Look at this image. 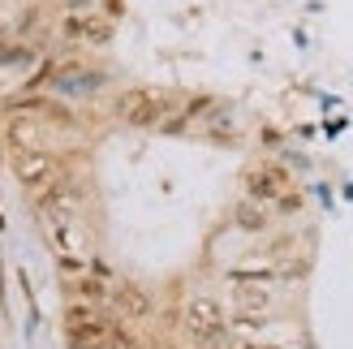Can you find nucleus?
<instances>
[{
    "label": "nucleus",
    "mask_w": 353,
    "mask_h": 349,
    "mask_svg": "<svg viewBox=\"0 0 353 349\" xmlns=\"http://www.w3.org/2000/svg\"><path fill=\"white\" fill-rule=\"evenodd\" d=\"M78 293H82V298H91V302H99V298H108V285H103V276H82V281H78Z\"/></svg>",
    "instance_id": "nucleus-11"
},
{
    "label": "nucleus",
    "mask_w": 353,
    "mask_h": 349,
    "mask_svg": "<svg viewBox=\"0 0 353 349\" xmlns=\"http://www.w3.org/2000/svg\"><path fill=\"white\" fill-rule=\"evenodd\" d=\"M233 298H237V306L245 310V315H263V310H268V289L263 285H250V281H237L233 285Z\"/></svg>",
    "instance_id": "nucleus-7"
},
{
    "label": "nucleus",
    "mask_w": 353,
    "mask_h": 349,
    "mask_svg": "<svg viewBox=\"0 0 353 349\" xmlns=\"http://www.w3.org/2000/svg\"><path fill=\"white\" fill-rule=\"evenodd\" d=\"M13 172H17V181H22L26 190H34V195H43V190H52L61 181V164L52 160L48 151H39V147L13 151Z\"/></svg>",
    "instance_id": "nucleus-2"
},
{
    "label": "nucleus",
    "mask_w": 353,
    "mask_h": 349,
    "mask_svg": "<svg viewBox=\"0 0 353 349\" xmlns=\"http://www.w3.org/2000/svg\"><path fill=\"white\" fill-rule=\"evenodd\" d=\"M69 34H82V39H91V43H103L108 39V22H99V17H69Z\"/></svg>",
    "instance_id": "nucleus-9"
},
{
    "label": "nucleus",
    "mask_w": 353,
    "mask_h": 349,
    "mask_svg": "<svg viewBox=\"0 0 353 349\" xmlns=\"http://www.w3.org/2000/svg\"><path fill=\"white\" fill-rule=\"evenodd\" d=\"M233 349H254V345H233Z\"/></svg>",
    "instance_id": "nucleus-12"
},
{
    "label": "nucleus",
    "mask_w": 353,
    "mask_h": 349,
    "mask_svg": "<svg viewBox=\"0 0 353 349\" xmlns=\"http://www.w3.org/2000/svg\"><path fill=\"white\" fill-rule=\"evenodd\" d=\"M108 302H112L117 315H125V319H143V315H151V298H147L138 285H117V289L108 293Z\"/></svg>",
    "instance_id": "nucleus-6"
},
{
    "label": "nucleus",
    "mask_w": 353,
    "mask_h": 349,
    "mask_svg": "<svg viewBox=\"0 0 353 349\" xmlns=\"http://www.w3.org/2000/svg\"><path fill=\"white\" fill-rule=\"evenodd\" d=\"M65 328H69V345L74 349H125L130 345L125 337H121V328H112L91 306H74L69 319H65Z\"/></svg>",
    "instance_id": "nucleus-1"
},
{
    "label": "nucleus",
    "mask_w": 353,
    "mask_h": 349,
    "mask_svg": "<svg viewBox=\"0 0 353 349\" xmlns=\"http://www.w3.org/2000/svg\"><path fill=\"white\" fill-rule=\"evenodd\" d=\"M245 186H250V199H259V203H280L293 190L285 168H254L250 177H245Z\"/></svg>",
    "instance_id": "nucleus-5"
},
{
    "label": "nucleus",
    "mask_w": 353,
    "mask_h": 349,
    "mask_svg": "<svg viewBox=\"0 0 353 349\" xmlns=\"http://www.w3.org/2000/svg\"><path fill=\"white\" fill-rule=\"evenodd\" d=\"M117 112L130 121V126H164L168 121V103L155 95V91H130V95H121L117 99Z\"/></svg>",
    "instance_id": "nucleus-3"
},
{
    "label": "nucleus",
    "mask_w": 353,
    "mask_h": 349,
    "mask_svg": "<svg viewBox=\"0 0 353 349\" xmlns=\"http://www.w3.org/2000/svg\"><path fill=\"white\" fill-rule=\"evenodd\" d=\"M237 224H241V229H250V233H259L263 224H268V212L259 207V199H250V203L237 207Z\"/></svg>",
    "instance_id": "nucleus-10"
},
{
    "label": "nucleus",
    "mask_w": 353,
    "mask_h": 349,
    "mask_svg": "<svg viewBox=\"0 0 353 349\" xmlns=\"http://www.w3.org/2000/svg\"><path fill=\"white\" fill-rule=\"evenodd\" d=\"M185 332H190L194 341H216V337L224 332V310H220L216 302H207V298L190 302V306H185Z\"/></svg>",
    "instance_id": "nucleus-4"
},
{
    "label": "nucleus",
    "mask_w": 353,
    "mask_h": 349,
    "mask_svg": "<svg viewBox=\"0 0 353 349\" xmlns=\"http://www.w3.org/2000/svg\"><path fill=\"white\" fill-rule=\"evenodd\" d=\"M160 349H181V345H160Z\"/></svg>",
    "instance_id": "nucleus-13"
},
{
    "label": "nucleus",
    "mask_w": 353,
    "mask_h": 349,
    "mask_svg": "<svg viewBox=\"0 0 353 349\" xmlns=\"http://www.w3.org/2000/svg\"><path fill=\"white\" fill-rule=\"evenodd\" d=\"M9 143H13V151L39 147V126H34L30 117H13V121H9Z\"/></svg>",
    "instance_id": "nucleus-8"
}]
</instances>
